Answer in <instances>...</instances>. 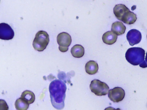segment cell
<instances>
[{"mask_svg":"<svg viewBox=\"0 0 147 110\" xmlns=\"http://www.w3.org/2000/svg\"><path fill=\"white\" fill-rule=\"evenodd\" d=\"M67 87L65 82L60 80L52 81L49 87L51 100L52 105L57 110L64 108Z\"/></svg>","mask_w":147,"mask_h":110,"instance_id":"obj_1","label":"cell"},{"mask_svg":"<svg viewBox=\"0 0 147 110\" xmlns=\"http://www.w3.org/2000/svg\"><path fill=\"white\" fill-rule=\"evenodd\" d=\"M145 51L140 47L129 48L126 53L125 57L126 60L133 65H139L142 68L147 67V63L144 61Z\"/></svg>","mask_w":147,"mask_h":110,"instance_id":"obj_2","label":"cell"},{"mask_svg":"<svg viewBox=\"0 0 147 110\" xmlns=\"http://www.w3.org/2000/svg\"><path fill=\"white\" fill-rule=\"evenodd\" d=\"M49 43V36L45 31H40L36 34L33 41V47L38 52L44 50Z\"/></svg>","mask_w":147,"mask_h":110,"instance_id":"obj_3","label":"cell"},{"mask_svg":"<svg viewBox=\"0 0 147 110\" xmlns=\"http://www.w3.org/2000/svg\"><path fill=\"white\" fill-rule=\"evenodd\" d=\"M91 91L97 96H103L108 94L109 87L105 82L98 80H93L90 85Z\"/></svg>","mask_w":147,"mask_h":110,"instance_id":"obj_4","label":"cell"},{"mask_svg":"<svg viewBox=\"0 0 147 110\" xmlns=\"http://www.w3.org/2000/svg\"><path fill=\"white\" fill-rule=\"evenodd\" d=\"M57 42L59 45V50L61 52H66L68 50V47L71 45L72 38L67 33L62 32L57 36Z\"/></svg>","mask_w":147,"mask_h":110,"instance_id":"obj_5","label":"cell"},{"mask_svg":"<svg viewBox=\"0 0 147 110\" xmlns=\"http://www.w3.org/2000/svg\"><path fill=\"white\" fill-rule=\"evenodd\" d=\"M108 97L113 102H119L122 101L125 96V92L122 88L116 87L109 90Z\"/></svg>","mask_w":147,"mask_h":110,"instance_id":"obj_6","label":"cell"},{"mask_svg":"<svg viewBox=\"0 0 147 110\" xmlns=\"http://www.w3.org/2000/svg\"><path fill=\"white\" fill-rule=\"evenodd\" d=\"M14 36V32L12 28L5 23L0 24V38L4 40L12 39Z\"/></svg>","mask_w":147,"mask_h":110,"instance_id":"obj_7","label":"cell"},{"mask_svg":"<svg viewBox=\"0 0 147 110\" xmlns=\"http://www.w3.org/2000/svg\"><path fill=\"white\" fill-rule=\"evenodd\" d=\"M126 38L129 44L133 46L140 43L142 40V34L138 30L131 29L128 32Z\"/></svg>","mask_w":147,"mask_h":110,"instance_id":"obj_8","label":"cell"},{"mask_svg":"<svg viewBox=\"0 0 147 110\" xmlns=\"http://www.w3.org/2000/svg\"><path fill=\"white\" fill-rule=\"evenodd\" d=\"M129 9L125 5L123 4H117L113 8V13L116 18L121 21L123 15Z\"/></svg>","mask_w":147,"mask_h":110,"instance_id":"obj_9","label":"cell"},{"mask_svg":"<svg viewBox=\"0 0 147 110\" xmlns=\"http://www.w3.org/2000/svg\"><path fill=\"white\" fill-rule=\"evenodd\" d=\"M117 35L112 31H108L104 33L102 36L103 42L106 44L112 45L116 43Z\"/></svg>","mask_w":147,"mask_h":110,"instance_id":"obj_10","label":"cell"},{"mask_svg":"<svg viewBox=\"0 0 147 110\" xmlns=\"http://www.w3.org/2000/svg\"><path fill=\"white\" fill-rule=\"evenodd\" d=\"M126 27L123 22L117 21L113 23L112 25L111 31L116 34L117 35H121L125 32Z\"/></svg>","mask_w":147,"mask_h":110,"instance_id":"obj_11","label":"cell"},{"mask_svg":"<svg viewBox=\"0 0 147 110\" xmlns=\"http://www.w3.org/2000/svg\"><path fill=\"white\" fill-rule=\"evenodd\" d=\"M137 19V18L136 15L133 12H131L129 10L126 12L123 15L121 21L125 24L131 25L136 22Z\"/></svg>","mask_w":147,"mask_h":110,"instance_id":"obj_12","label":"cell"},{"mask_svg":"<svg viewBox=\"0 0 147 110\" xmlns=\"http://www.w3.org/2000/svg\"><path fill=\"white\" fill-rule=\"evenodd\" d=\"M85 69L86 72L88 74H94L98 72V65L96 62L91 60L86 64Z\"/></svg>","mask_w":147,"mask_h":110,"instance_id":"obj_13","label":"cell"},{"mask_svg":"<svg viewBox=\"0 0 147 110\" xmlns=\"http://www.w3.org/2000/svg\"><path fill=\"white\" fill-rule=\"evenodd\" d=\"M71 53L74 57L80 58L84 56L85 49L81 45H75L71 48Z\"/></svg>","mask_w":147,"mask_h":110,"instance_id":"obj_14","label":"cell"},{"mask_svg":"<svg viewBox=\"0 0 147 110\" xmlns=\"http://www.w3.org/2000/svg\"><path fill=\"white\" fill-rule=\"evenodd\" d=\"M21 98L28 102L29 104H32L35 101V94L33 92L29 90H26L22 93Z\"/></svg>","mask_w":147,"mask_h":110,"instance_id":"obj_15","label":"cell"},{"mask_svg":"<svg viewBox=\"0 0 147 110\" xmlns=\"http://www.w3.org/2000/svg\"><path fill=\"white\" fill-rule=\"evenodd\" d=\"M30 104L20 97L16 100L15 103V108L17 110H27Z\"/></svg>","mask_w":147,"mask_h":110,"instance_id":"obj_16","label":"cell"},{"mask_svg":"<svg viewBox=\"0 0 147 110\" xmlns=\"http://www.w3.org/2000/svg\"><path fill=\"white\" fill-rule=\"evenodd\" d=\"M9 107L7 103L4 100H0V110H8Z\"/></svg>","mask_w":147,"mask_h":110,"instance_id":"obj_17","label":"cell"},{"mask_svg":"<svg viewBox=\"0 0 147 110\" xmlns=\"http://www.w3.org/2000/svg\"><path fill=\"white\" fill-rule=\"evenodd\" d=\"M105 110H121V109L119 108H117V109H115V108H113V107H107Z\"/></svg>","mask_w":147,"mask_h":110,"instance_id":"obj_18","label":"cell"},{"mask_svg":"<svg viewBox=\"0 0 147 110\" xmlns=\"http://www.w3.org/2000/svg\"><path fill=\"white\" fill-rule=\"evenodd\" d=\"M145 61L147 63V53H146V57H145Z\"/></svg>","mask_w":147,"mask_h":110,"instance_id":"obj_19","label":"cell"},{"mask_svg":"<svg viewBox=\"0 0 147 110\" xmlns=\"http://www.w3.org/2000/svg\"></svg>","mask_w":147,"mask_h":110,"instance_id":"obj_20","label":"cell"}]
</instances>
